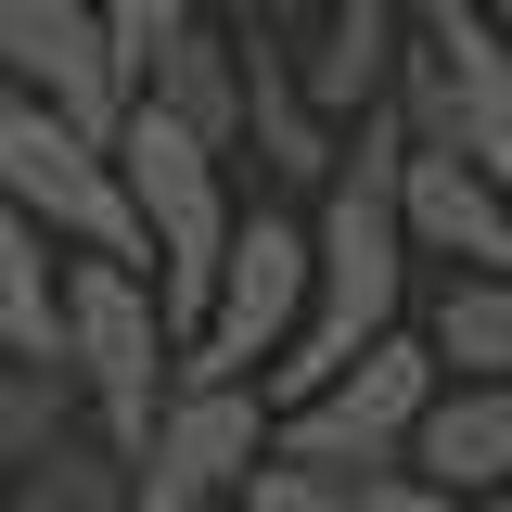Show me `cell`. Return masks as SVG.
<instances>
[{"instance_id":"cell-1","label":"cell","mask_w":512,"mask_h":512,"mask_svg":"<svg viewBox=\"0 0 512 512\" xmlns=\"http://www.w3.org/2000/svg\"><path fill=\"white\" fill-rule=\"evenodd\" d=\"M397 141L410 128L372 116L346 141V167L308 192V333L269 359V397H308L333 359H359L372 333H397L410 308V218H397Z\"/></svg>"},{"instance_id":"cell-2","label":"cell","mask_w":512,"mask_h":512,"mask_svg":"<svg viewBox=\"0 0 512 512\" xmlns=\"http://www.w3.org/2000/svg\"><path fill=\"white\" fill-rule=\"evenodd\" d=\"M64 384L103 423V461H141L167 384H180V308L141 256H64Z\"/></svg>"},{"instance_id":"cell-3","label":"cell","mask_w":512,"mask_h":512,"mask_svg":"<svg viewBox=\"0 0 512 512\" xmlns=\"http://www.w3.org/2000/svg\"><path fill=\"white\" fill-rule=\"evenodd\" d=\"M116 167H128V205H141V256H154V282H167V308H180V346H192V320L218 295V256H231V218H244L231 141L128 103L116 116Z\"/></svg>"},{"instance_id":"cell-4","label":"cell","mask_w":512,"mask_h":512,"mask_svg":"<svg viewBox=\"0 0 512 512\" xmlns=\"http://www.w3.org/2000/svg\"><path fill=\"white\" fill-rule=\"evenodd\" d=\"M0 192H13L64 256H141V205H128L116 128L64 116V103L0 90ZM141 269H154V256H141Z\"/></svg>"},{"instance_id":"cell-5","label":"cell","mask_w":512,"mask_h":512,"mask_svg":"<svg viewBox=\"0 0 512 512\" xmlns=\"http://www.w3.org/2000/svg\"><path fill=\"white\" fill-rule=\"evenodd\" d=\"M436 384H448L436 333H372V346L333 359L308 397H282V448L320 461V474H346V487H372L384 461H410L423 410H436Z\"/></svg>"},{"instance_id":"cell-6","label":"cell","mask_w":512,"mask_h":512,"mask_svg":"<svg viewBox=\"0 0 512 512\" xmlns=\"http://www.w3.org/2000/svg\"><path fill=\"white\" fill-rule=\"evenodd\" d=\"M282 448V397L256 372H180L154 436L128 461V512H192V500H244V474Z\"/></svg>"},{"instance_id":"cell-7","label":"cell","mask_w":512,"mask_h":512,"mask_svg":"<svg viewBox=\"0 0 512 512\" xmlns=\"http://www.w3.org/2000/svg\"><path fill=\"white\" fill-rule=\"evenodd\" d=\"M308 333V218L295 205H244L231 218V256H218V295H205V320H192L180 372H256L269 384V359Z\"/></svg>"},{"instance_id":"cell-8","label":"cell","mask_w":512,"mask_h":512,"mask_svg":"<svg viewBox=\"0 0 512 512\" xmlns=\"http://www.w3.org/2000/svg\"><path fill=\"white\" fill-rule=\"evenodd\" d=\"M0 90L116 128L128 90H141V52H128V26L103 0H0Z\"/></svg>"},{"instance_id":"cell-9","label":"cell","mask_w":512,"mask_h":512,"mask_svg":"<svg viewBox=\"0 0 512 512\" xmlns=\"http://www.w3.org/2000/svg\"><path fill=\"white\" fill-rule=\"evenodd\" d=\"M397 218H410V256L436 269H512V192L461 141H397Z\"/></svg>"},{"instance_id":"cell-10","label":"cell","mask_w":512,"mask_h":512,"mask_svg":"<svg viewBox=\"0 0 512 512\" xmlns=\"http://www.w3.org/2000/svg\"><path fill=\"white\" fill-rule=\"evenodd\" d=\"M128 103H154V116H180V128H205V141L244 154V13L205 0V13H180V26H154Z\"/></svg>"},{"instance_id":"cell-11","label":"cell","mask_w":512,"mask_h":512,"mask_svg":"<svg viewBox=\"0 0 512 512\" xmlns=\"http://www.w3.org/2000/svg\"><path fill=\"white\" fill-rule=\"evenodd\" d=\"M397 64H410V0H320L308 39H295L308 103H320V116H346V128L397 116Z\"/></svg>"},{"instance_id":"cell-12","label":"cell","mask_w":512,"mask_h":512,"mask_svg":"<svg viewBox=\"0 0 512 512\" xmlns=\"http://www.w3.org/2000/svg\"><path fill=\"white\" fill-rule=\"evenodd\" d=\"M244 141H256V167H269L282 192H320L333 167H346V141H359L346 116H320V103H308L282 26H244Z\"/></svg>"},{"instance_id":"cell-13","label":"cell","mask_w":512,"mask_h":512,"mask_svg":"<svg viewBox=\"0 0 512 512\" xmlns=\"http://www.w3.org/2000/svg\"><path fill=\"white\" fill-rule=\"evenodd\" d=\"M410 461H423L436 487L500 500L512 487V372H448L436 410H423V436H410Z\"/></svg>"},{"instance_id":"cell-14","label":"cell","mask_w":512,"mask_h":512,"mask_svg":"<svg viewBox=\"0 0 512 512\" xmlns=\"http://www.w3.org/2000/svg\"><path fill=\"white\" fill-rule=\"evenodd\" d=\"M0 359L64 372V244L0 192Z\"/></svg>"},{"instance_id":"cell-15","label":"cell","mask_w":512,"mask_h":512,"mask_svg":"<svg viewBox=\"0 0 512 512\" xmlns=\"http://www.w3.org/2000/svg\"><path fill=\"white\" fill-rule=\"evenodd\" d=\"M423 333H436L448 372H512V269H448Z\"/></svg>"},{"instance_id":"cell-16","label":"cell","mask_w":512,"mask_h":512,"mask_svg":"<svg viewBox=\"0 0 512 512\" xmlns=\"http://www.w3.org/2000/svg\"><path fill=\"white\" fill-rule=\"evenodd\" d=\"M359 500H372V512H500V500H474V487H436L423 461H384Z\"/></svg>"},{"instance_id":"cell-17","label":"cell","mask_w":512,"mask_h":512,"mask_svg":"<svg viewBox=\"0 0 512 512\" xmlns=\"http://www.w3.org/2000/svg\"><path fill=\"white\" fill-rule=\"evenodd\" d=\"M103 13H116V26H128V52H141L154 26H180V13H205V0H103Z\"/></svg>"},{"instance_id":"cell-18","label":"cell","mask_w":512,"mask_h":512,"mask_svg":"<svg viewBox=\"0 0 512 512\" xmlns=\"http://www.w3.org/2000/svg\"><path fill=\"white\" fill-rule=\"evenodd\" d=\"M231 13H244V26H308L320 0H231Z\"/></svg>"},{"instance_id":"cell-19","label":"cell","mask_w":512,"mask_h":512,"mask_svg":"<svg viewBox=\"0 0 512 512\" xmlns=\"http://www.w3.org/2000/svg\"><path fill=\"white\" fill-rule=\"evenodd\" d=\"M192 512H244V500H192Z\"/></svg>"},{"instance_id":"cell-20","label":"cell","mask_w":512,"mask_h":512,"mask_svg":"<svg viewBox=\"0 0 512 512\" xmlns=\"http://www.w3.org/2000/svg\"><path fill=\"white\" fill-rule=\"evenodd\" d=\"M500 512H512V487H500Z\"/></svg>"}]
</instances>
